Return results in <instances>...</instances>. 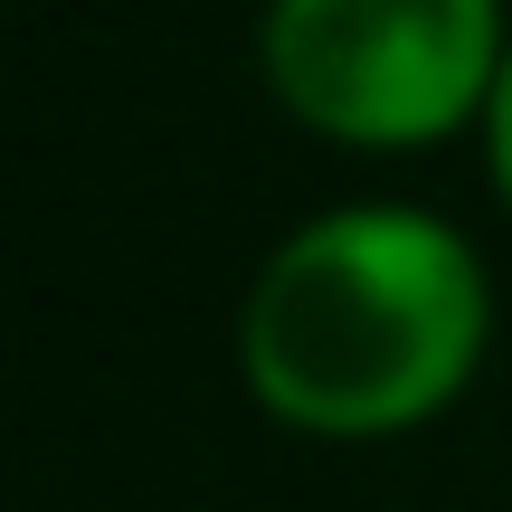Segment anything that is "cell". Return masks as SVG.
Masks as SVG:
<instances>
[{
    "mask_svg": "<svg viewBox=\"0 0 512 512\" xmlns=\"http://www.w3.org/2000/svg\"><path fill=\"white\" fill-rule=\"evenodd\" d=\"M484 285L456 228L342 209L275 247L247 294V380L275 418L323 437L408 427L475 370Z\"/></svg>",
    "mask_w": 512,
    "mask_h": 512,
    "instance_id": "6da1fadb",
    "label": "cell"
},
{
    "mask_svg": "<svg viewBox=\"0 0 512 512\" xmlns=\"http://www.w3.org/2000/svg\"><path fill=\"white\" fill-rule=\"evenodd\" d=\"M266 67L342 143H427L494 67V0H275Z\"/></svg>",
    "mask_w": 512,
    "mask_h": 512,
    "instance_id": "7a4b0ae2",
    "label": "cell"
},
{
    "mask_svg": "<svg viewBox=\"0 0 512 512\" xmlns=\"http://www.w3.org/2000/svg\"><path fill=\"white\" fill-rule=\"evenodd\" d=\"M494 171H503V190H512V67H503V86H494Z\"/></svg>",
    "mask_w": 512,
    "mask_h": 512,
    "instance_id": "3957f363",
    "label": "cell"
}]
</instances>
